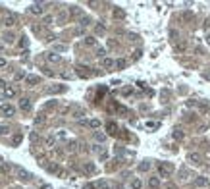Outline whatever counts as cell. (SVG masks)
<instances>
[{"instance_id":"2","label":"cell","mask_w":210,"mask_h":189,"mask_svg":"<svg viewBox=\"0 0 210 189\" xmlns=\"http://www.w3.org/2000/svg\"><path fill=\"white\" fill-rule=\"evenodd\" d=\"M15 174H18V177H19L21 181H29V180H33V176H31L29 172L25 170V168H21V166L15 168Z\"/></svg>"},{"instance_id":"29","label":"cell","mask_w":210,"mask_h":189,"mask_svg":"<svg viewBox=\"0 0 210 189\" xmlns=\"http://www.w3.org/2000/svg\"><path fill=\"white\" fill-rule=\"evenodd\" d=\"M41 124H44V118L43 116H37L35 118V125H41Z\"/></svg>"},{"instance_id":"15","label":"cell","mask_w":210,"mask_h":189,"mask_svg":"<svg viewBox=\"0 0 210 189\" xmlns=\"http://www.w3.org/2000/svg\"><path fill=\"white\" fill-rule=\"evenodd\" d=\"M87 125H89V128H93V129H98V128H100V120H97V118H94V120H89Z\"/></svg>"},{"instance_id":"35","label":"cell","mask_w":210,"mask_h":189,"mask_svg":"<svg viewBox=\"0 0 210 189\" xmlns=\"http://www.w3.org/2000/svg\"><path fill=\"white\" fill-rule=\"evenodd\" d=\"M19 141H21V135H15V137H14V143H15V145H18V143H19Z\"/></svg>"},{"instance_id":"14","label":"cell","mask_w":210,"mask_h":189,"mask_svg":"<svg viewBox=\"0 0 210 189\" xmlns=\"http://www.w3.org/2000/svg\"><path fill=\"white\" fill-rule=\"evenodd\" d=\"M46 60H48V62H60V54H56V52H48V54H46Z\"/></svg>"},{"instance_id":"6","label":"cell","mask_w":210,"mask_h":189,"mask_svg":"<svg viewBox=\"0 0 210 189\" xmlns=\"http://www.w3.org/2000/svg\"><path fill=\"white\" fill-rule=\"evenodd\" d=\"M43 10H44L43 4H41V2H35V4H31L29 12H31V14H35V15H41V14H43Z\"/></svg>"},{"instance_id":"7","label":"cell","mask_w":210,"mask_h":189,"mask_svg":"<svg viewBox=\"0 0 210 189\" xmlns=\"http://www.w3.org/2000/svg\"><path fill=\"white\" fill-rule=\"evenodd\" d=\"M2 93H4V98H14L15 94H18V91H15V87H6Z\"/></svg>"},{"instance_id":"31","label":"cell","mask_w":210,"mask_h":189,"mask_svg":"<svg viewBox=\"0 0 210 189\" xmlns=\"http://www.w3.org/2000/svg\"><path fill=\"white\" fill-rule=\"evenodd\" d=\"M104 54H106L104 48H98V50H97V56H98V58H104Z\"/></svg>"},{"instance_id":"38","label":"cell","mask_w":210,"mask_h":189,"mask_svg":"<svg viewBox=\"0 0 210 189\" xmlns=\"http://www.w3.org/2000/svg\"><path fill=\"white\" fill-rule=\"evenodd\" d=\"M2 48H4V46H2V43H0V52H2Z\"/></svg>"},{"instance_id":"9","label":"cell","mask_w":210,"mask_h":189,"mask_svg":"<svg viewBox=\"0 0 210 189\" xmlns=\"http://www.w3.org/2000/svg\"><path fill=\"white\" fill-rule=\"evenodd\" d=\"M39 81H41V77H39V75H25V83H27V85H31V87L37 85Z\"/></svg>"},{"instance_id":"33","label":"cell","mask_w":210,"mask_h":189,"mask_svg":"<svg viewBox=\"0 0 210 189\" xmlns=\"http://www.w3.org/2000/svg\"><path fill=\"white\" fill-rule=\"evenodd\" d=\"M8 85H6V81H4V79H0V89H2V91H4V89H6Z\"/></svg>"},{"instance_id":"27","label":"cell","mask_w":210,"mask_h":189,"mask_svg":"<svg viewBox=\"0 0 210 189\" xmlns=\"http://www.w3.org/2000/svg\"><path fill=\"white\" fill-rule=\"evenodd\" d=\"M123 10H114V18H123Z\"/></svg>"},{"instance_id":"26","label":"cell","mask_w":210,"mask_h":189,"mask_svg":"<svg viewBox=\"0 0 210 189\" xmlns=\"http://www.w3.org/2000/svg\"><path fill=\"white\" fill-rule=\"evenodd\" d=\"M6 133H10V128L8 125H0V135H6Z\"/></svg>"},{"instance_id":"24","label":"cell","mask_w":210,"mask_h":189,"mask_svg":"<svg viewBox=\"0 0 210 189\" xmlns=\"http://www.w3.org/2000/svg\"><path fill=\"white\" fill-rule=\"evenodd\" d=\"M0 172H2V174H8L10 172V164H0Z\"/></svg>"},{"instance_id":"20","label":"cell","mask_w":210,"mask_h":189,"mask_svg":"<svg viewBox=\"0 0 210 189\" xmlns=\"http://www.w3.org/2000/svg\"><path fill=\"white\" fill-rule=\"evenodd\" d=\"M85 45H87V46H94V45H97V39H94V37H87V39H85Z\"/></svg>"},{"instance_id":"37","label":"cell","mask_w":210,"mask_h":189,"mask_svg":"<svg viewBox=\"0 0 210 189\" xmlns=\"http://www.w3.org/2000/svg\"><path fill=\"white\" fill-rule=\"evenodd\" d=\"M41 189H50V185H43V187H41Z\"/></svg>"},{"instance_id":"19","label":"cell","mask_w":210,"mask_h":189,"mask_svg":"<svg viewBox=\"0 0 210 189\" xmlns=\"http://www.w3.org/2000/svg\"><path fill=\"white\" fill-rule=\"evenodd\" d=\"M4 43L12 45L14 43V33H6V35H4Z\"/></svg>"},{"instance_id":"1","label":"cell","mask_w":210,"mask_h":189,"mask_svg":"<svg viewBox=\"0 0 210 189\" xmlns=\"http://www.w3.org/2000/svg\"><path fill=\"white\" fill-rule=\"evenodd\" d=\"M172 174H174V166H172L170 162H162L158 166V176L160 177H170Z\"/></svg>"},{"instance_id":"22","label":"cell","mask_w":210,"mask_h":189,"mask_svg":"<svg viewBox=\"0 0 210 189\" xmlns=\"http://www.w3.org/2000/svg\"><path fill=\"white\" fill-rule=\"evenodd\" d=\"M176 50H177V52H185V50H187V45H185V43L176 45Z\"/></svg>"},{"instance_id":"34","label":"cell","mask_w":210,"mask_h":189,"mask_svg":"<svg viewBox=\"0 0 210 189\" xmlns=\"http://www.w3.org/2000/svg\"><path fill=\"white\" fill-rule=\"evenodd\" d=\"M43 22H44V23H46V25H48V23H52V18H50V15H46V18H44V19H43Z\"/></svg>"},{"instance_id":"3","label":"cell","mask_w":210,"mask_h":189,"mask_svg":"<svg viewBox=\"0 0 210 189\" xmlns=\"http://www.w3.org/2000/svg\"><path fill=\"white\" fill-rule=\"evenodd\" d=\"M193 187H197V189H204V187H208V177H204V176H197L195 180H193Z\"/></svg>"},{"instance_id":"13","label":"cell","mask_w":210,"mask_h":189,"mask_svg":"<svg viewBox=\"0 0 210 189\" xmlns=\"http://www.w3.org/2000/svg\"><path fill=\"white\" fill-rule=\"evenodd\" d=\"M83 170H85L87 174H94V172H97V166H94L93 162H87V164L83 166Z\"/></svg>"},{"instance_id":"8","label":"cell","mask_w":210,"mask_h":189,"mask_svg":"<svg viewBox=\"0 0 210 189\" xmlns=\"http://www.w3.org/2000/svg\"><path fill=\"white\" fill-rule=\"evenodd\" d=\"M112 185H110L108 180H98L97 183H94V189H110Z\"/></svg>"},{"instance_id":"12","label":"cell","mask_w":210,"mask_h":189,"mask_svg":"<svg viewBox=\"0 0 210 189\" xmlns=\"http://www.w3.org/2000/svg\"><path fill=\"white\" fill-rule=\"evenodd\" d=\"M149 187L150 189H158L160 187V177H149Z\"/></svg>"},{"instance_id":"11","label":"cell","mask_w":210,"mask_h":189,"mask_svg":"<svg viewBox=\"0 0 210 189\" xmlns=\"http://www.w3.org/2000/svg\"><path fill=\"white\" fill-rule=\"evenodd\" d=\"M4 25H6V27H14V25H15V15H14V14L6 15V19H4Z\"/></svg>"},{"instance_id":"23","label":"cell","mask_w":210,"mask_h":189,"mask_svg":"<svg viewBox=\"0 0 210 189\" xmlns=\"http://www.w3.org/2000/svg\"><path fill=\"white\" fill-rule=\"evenodd\" d=\"M94 139L102 143V141H106V135H104V133H98V131H97V133H94Z\"/></svg>"},{"instance_id":"28","label":"cell","mask_w":210,"mask_h":189,"mask_svg":"<svg viewBox=\"0 0 210 189\" xmlns=\"http://www.w3.org/2000/svg\"><path fill=\"white\" fill-rule=\"evenodd\" d=\"M116 129H118L116 124H108V131H110V133H116Z\"/></svg>"},{"instance_id":"5","label":"cell","mask_w":210,"mask_h":189,"mask_svg":"<svg viewBox=\"0 0 210 189\" xmlns=\"http://www.w3.org/2000/svg\"><path fill=\"white\" fill-rule=\"evenodd\" d=\"M189 162H191L193 166H201L202 164V156L199 154V153H191V154H189Z\"/></svg>"},{"instance_id":"10","label":"cell","mask_w":210,"mask_h":189,"mask_svg":"<svg viewBox=\"0 0 210 189\" xmlns=\"http://www.w3.org/2000/svg\"><path fill=\"white\" fill-rule=\"evenodd\" d=\"M19 108H21L23 112H29L31 110V101L29 98H21V101H19Z\"/></svg>"},{"instance_id":"30","label":"cell","mask_w":210,"mask_h":189,"mask_svg":"<svg viewBox=\"0 0 210 189\" xmlns=\"http://www.w3.org/2000/svg\"><path fill=\"white\" fill-rule=\"evenodd\" d=\"M8 66V60L6 58H0V70H2V68H6Z\"/></svg>"},{"instance_id":"16","label":"cell","mask_w":210,"mask_h":189,"mask_svg":"<svg viewBox=\"0 0 210 189\" xmlns=\"http://www.w3.org/2000/svg\"><path fill=\"white\" fill-rule=\"evenodd\" d=\"M102 68H106V70L114 68V60L112 58H102Z\"/></svg>"},{"instance_id":"4","label":"cell","mask_w":210,"mask_h":189,"mask_svg":"<svg viewBox=\"0 0 210 189\" xmlns=\"http://www.w3.org/2000/svg\"><path fill=\"white\" fill-rule=\"evenodd\" d=\"M0 114L6 116V118H12L15 114V108L12 106V104H2V106H0Z\"/></svg>"},{"instance_id":"32","label":"cell","mask_w":210,"mask_h":189,"mask_svg":"<svg viewBox=\"0 0 210 189\" xmlns=\"http://www.w3.org/2000/svg\"><path fill=\"white\" fill-rule=\"evenodd\" d=\"M174 137H176V139H181V137H183V133H181V131H177V129H176V131H174Z\"/></svg>"},{"instance_id":"25","label":"cell","mask_w":210,"mask_h":189,"mask_svg":"<svg viewBox=\"0 0 210 189\" xmlns=\"http://www.w3.org/2000/svg\"><path fill=\"white\" fill-rule=\"evenodd\" d=\"M149 168H150V164H149V162H143V164H139V170H141V172H146Z\"/></svg>"},{"instance_id":"17","label":"cell","mask_w":210,"mask_h":189,"mask_svg":"<svg viewBox=\"0 0 210 189\" xmlns=\"http://www.w3.org/2000/svg\"><path fill=\"white\" fill-rule=\"evenodd\" d=\"M143 187V181L139 180V177H135V180H131V189H141Z\"/></svg>"},{"instance_id":"18","label":"cell","mask_w":210,"mask_h":189,"mask_svg":"<svg viewBox=\"0 0 210 189\" xmlns=\"http://www.w3.org/2000/svg\"><path fill=\"white\" fill-rule=\"evenodd\" d=\"M125 64H127V62H125L123 58H118V60H114V66H116L118 70H122V68H125Z\"/></svg>"},{"instance_id":"21","label":"cell","mask_w":210,"mask_h":189,"mask_svg":"<svg viewBox=\"0 0 210 189\" xmlns=\"http://www.w3.org/2000/svg\"><path fill=\"white\" fill-rule=\"evenodd\" d=\"M54 143H56V137L54 135H48V137H46V147H52Z\"/></svg>"},{"instance_id":"36","label":"cell","mask_w":210,"mask_h":189,"mask_svg":"<svg viewBox=\"0 0 210 189\" xmlns=\"http://www.w3.org/2000/svg\"><path fill=\"white\" fill-rule=\"evenodd\" d=\"M4 101V93H0V102H2Z\"/></svg>"}]
</instances>
